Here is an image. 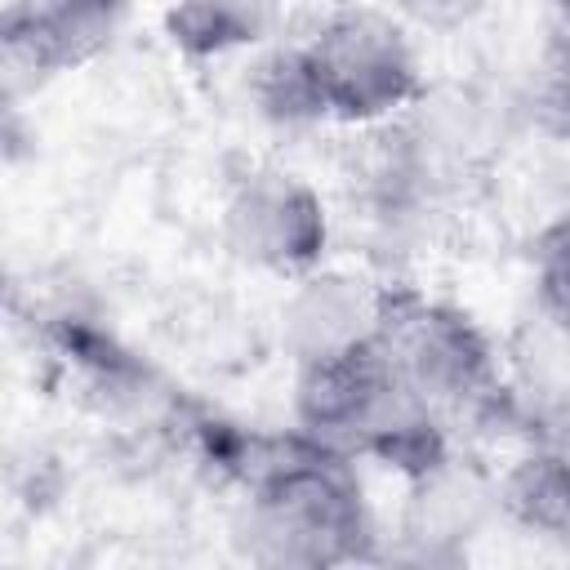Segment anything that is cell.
I'll return each mask as SVG.
<instances>
[{
    "label": "cell",
    "instance_id": "obj_1",
    "mask_svg": "<svg viewBox=\"0 0 570 570\" xmlns=\"http://www.w3.org/2000/svg\"><path fill=\"white\" fill-rule=\"evenodd\" d=\"M214 459L245 481L240 548L258 566L330 570L374 557V517L352 472V454H338L298 428L285 436L209 432Z\"/></svg>",
    "mask_w": 570,
    "mask_h": 570
},
{
    "label": "cell",
    "instance_id": "obj_11",
    "mask_svg": "<svg viewBox=\"0 0 570 570\" xmlns=\"http://www.w3.org/2000/svg\"><path fill=\"white\" fill-rule=\"evenodd\" d=\"M530 116L548 138L570 142V0H552L543 45L530 71Z\"/></svg>",
    "mask_w": 570,
    "mask_h": 570
},
{
    "label": "cell",
    "instance_id": "obj_14",
    "mask_svg": "<svg viewBox=\"0 0 570 570\" xmlns=\"http://www.w3.org/2000/svg\"><path fill=\"white\" fill-rule=\"evenodd\" d=\"M490 0H392L396 18L405 27L432 31V36H454L463 27H472L485 13Z\"/></svg>",
    "mask_w": 570,
    "mask_h": 570
},
{
    "label": "cell",
    "instance_id": "obj_3",
    "mask_svg": "<svg viewBox=\"0 0 570 570\" xmlns=\"http://www.w3.org/2000/svg\"><path fill=\"white\" fill-rule=\"evenodd\" d=\"M379 347L392 361L401 387L441 423L450 419L481 423L508 405V387L490 334L472 321V312L445 298L387 285Z\"/></svg>",
    "mask_w": 570,
    "mask_h": 570
},
{
    "label": "cell",
    "instance_id": "obj_5",
    "mask_svg": "<svg viewBox=\"0 0 570 570\" xmlns=\"http://www.w3.org/2000/svg\"><path fill=\"white\" fill-rule=\"evenodd\" d=\"M223 240L240 263L298 281L325 258L330 214L307 178L263 165L232 183L223 200Z\"/></svg>",
    "mask_w": 570,
    "mask_h": 570
},
{
    "label": "cell",
    "instance_id": "obj_4",
    "mask_svg": "<svg viewBox=\"0 0 570 570\" xmlns=\"http://www.w3.org/2000/svg\"><path fill=\"white\" fill-rule=\"evenodd\" d=\"M303 58L325 120L379 125L419 98V53L396 13L347 4L334 9L307 40Z\"/></svg>",
    "mask_w": 570,
    "mask_h": 570
},
{
    "label": "cell",
    "instance_id": "obj_8",
    "mask_svg": "<svg viewBox=\"0 0 570 570\" xmlns=\"http://www.w3.org/2000/svg\"><path fill=\"white\" fill-rule=\"evenodd\" d=\"M499 517L534 543L570 552V450L530 445L494 485Z\"/></svg>",
    "mask_w": 570,
    "mask_h": 570
},
{
    "label": "cell",
    "instance_id": "obj_13",
    "mask_svg": "<svg viewBox=\"0 0 570 570\" xmlns=\"http://www.w3.org/2000/svg\"><path fill=\"white\" fill-rule=\"evenodd\" d=\"M530 285L539 316L570 343V218H557L534 236Z\"/></svg>",
    "mask_w": 570,
    "mask_h": 570
},
{
    "label": "cell",
    "instance_id": "obj_12",
    "mask_svg": "<svg viewBox=\"0 0 570 570\" xmlns=\"http://www.w3.org/2000/svg\"><path fill=\"white\" fill-rule=\"evenodd\" d=\"M249 94L258 102V116H267L272 125H316V120H325L321 102H316V89H312V71H307L303 45L272 49L254 67Z\"/></svg>",
    "mask_w": 570,
    "mask_h": 570
},
{
    "label": "cell",
    "instance_id": "obj_6",
    "mask_svg": "<svg viewBox=\"0 0 570 570\" xmlns=\"http://www.w3.org/2000/svg\"><path fill=\"white\" fill-rule=\"evenodd\" d=\"M129 0H9L0 18V67L9 98L67 76L111 49Z\"/></svg>",
    "mask_w": 570,
    "mask_h": 570
},
{
    "label": "cell",
    "instance_id": "obj_7",
    "mask_svg": "<svg viewBox=\"0 0 570 570\" xmlns=\"http://www.w3.org/2000/svg\"><path fill=\"white\" fill-rule=\"evenodd\" d=\"M383 294L387 285H370L365 276H352V272L316 267L298 276L281 307V343L294 356V365L379 338Z\"/></svg>",
    "mask_w": 570,
    "mask_h": 570
},
{
    "label": "cell",
    "instance_id": "obj_2",
    "mask_svg": "<svg viewBox=\"0 0 570 570\" xmlns=\"http://www.w3.org/2000/svg\"><path fill=\"white\" fill-rule=\"evenodd\" d=\"M294 428L338 454H374L405 476L450 459L445 423L401 387L379 338L294 365Z\"/></svg>",
    "mask_w": 570,
    "mask_h": 570
},
{
    "label": "cell",
    "instance_id": "obj_10",
    "mask_svg": "<svg viewBox=\"0 0 570 570\" xmlns=\"http://www.w3.org/2000/svg\"><path fill=\"white\" fill-rule=\"evenodd\" d=\"M281 4L285 0H169L165 36L191 62L227 58L267 40L281 18Z\"/></svg>",
    "mask_w": 570,
    "mask_h": 570
},
{
    "label": "cell",
    "instance_id": "obj_9",
    "mask_svg": "<svg viewBox=\"0 0 570 570\" xmlns=\"http://www.w3.org/2000/svg\"><path fill=\"white\" fill-rule=\"evenodd\" d=\"M494 490H485L472 472H463L454 459H441L423 476H410V503H405V539L423 557L454 552L468 534H476L485 503Z\"/></svg>",
    "mask_w": 570,
    "mask_h": 570
}]
</instances>
